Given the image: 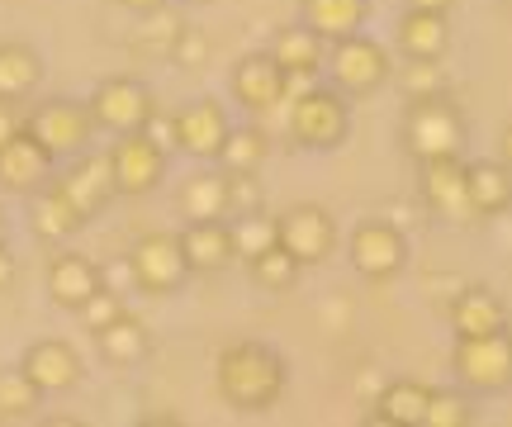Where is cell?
<instances>
[{"label":"cell","mask_w":512,"mask_h":427,"mask_svg":"<svg viewBox=\"0 0 512 427\" xmlns=\"http://www.w3.org/2000/svg\"><path fill=\"white\" fill-rule=\"evenodd\" d=\"M214 385H219V399L238 413H271L280 399H285V385H290V366L285 356L266 347V342H228L214 361Z\"/></svg>","instance_id":"cell-1"},{"label":"cell","mask_w":512,"mask_h":427,"mask_svg":"<svg viewBox=\"0 0 512 427\" xmlns=\"http://www.w3.org/2000/svg\"><path fill=\"white\" fill-rule=\"evenodd\" d=\"M285 133L304 152H337L351 138V100L337 86H309L285 100Z\"/></svg>","instance_id":"cell-2"},{"label":"cell","mask_w":512,"mask_h":427,"mask_svg":"<svg viewBox=\"0 0 512 427\" xmlns=\"http://www.w3.org/2000/svg\"><path fill=\"white\" fill-rule=\"evenodd\" d=\"M465 138H470V124H465L460 105L451 100V91L408 100V110H403V148L413 152V162L460 157V152H465Z\"/></svg>","instance_id":"cell-3"},{"label":"cell","mask_w":512,"mask_h":427,"mask_svg":"<svg viewBox=\"0 0 512 427\" xmlns=\"http://www.w3.org/2000/svg\"><path fill=\"white\" fill-rule=\"evenodd\" d=\"M451 375L465 394H508L512 390V333L484 337H456V352H451Z\"/></svg>","instance_id":"cell-4"},{"label":"cell","mask_w":512,"mask_h":427,"mask_svg":"<svg viewBox=\"0 0 512 427\" xmlns=\"http://www.w3.org/2000/svg\"><path fill=\"white\" fill-rule=\"evenodd\" d=\"M323 67H328V81L347 95V100H366V95H375L384 81H389V72H394V62H389V53H384V43H375L366 29H361V34L337 38L328 53H323Z\"/></svg>","instance_id":"cell-5"},{"label":"cell","mask_w":512,"mask_h":427,"mask_svg":"<svg viewBox=\"0 0 512 427\" xmlns=\"http://www.w3.org/2000/svg\"><path fill=\"white\" fill-rule=\"evenodd\" d=\"M24 133L38 138V143L62 162V157H81V152H91V143H95V133L100 129H95L86 100L57 95V100H43V105L24 119Z\"/></svg>","instance_id":"cell-6"},{"label":"cell","mask_w":512,"mask_h":427,"mask_svg":"<svg viewBox=\"0 0 512 427\" xmlns=\"http://www.w3.org/2000/svg\"><path fill=\"white\" fill-rule=\"evenodd\" d=\"M347 257H351V271L370 285H389V280L403 276L408 266V238H403L399 223H384V219H366L351 228V242H347Z\"/></svg>","instance_id":"cell-7"},{"label":"cell","mask_w":512,"mask_h":427,"mask_svg":"<svg viewBox=\"0 0 512 427\" xmlns=\"http://www.w3.org/2000/svg\"><path fill=\"white\" fill-rule=\"evenodd\" d=\"M128 266H133V280L143 295H181L185 280H190V261L181 252V238L176 233H143V238L128 247Z\"/></svg>","instance_id":"cell-8"},{"label":"cell","mask_w":512,"mask_h":427,"mask_svg":"<svg viewBox=\"0 0 512 427\" xmlns=\"http://www.w3.org/2000/svg\"><path fill=\"white\" fill-rule=\"evenodd\" d=\"M110 176H114V195L124 200H143L166 181V157L162 148H152L143 133H114L110 143Z\"/></svg>","instance_id":"cell-9"},{"label":"cell","mask_w":512,"mask_h":427,"mask_svg":"<svg viewBox=\"0 0 512 427\" xmlns=\"http://www.w3.org/2000/svg\"><path fill=\"white\" fill-rule=\"evenodd\" d=\"M152 105H157L152 86L138 81V76H105L91 91V100H86L95 129H105V133H138L143 119L152 114Z\"/></svg>","instance_id":"cell-10"},{"label":"cell","mask_w":512,"mask_h":427,"mask_svg":"<svg viewBox=\"0 0 512 427\" xmlns=\"http://www.w3.org/2000/svg\"><path fill=\"white\" fill-rule=\"evenodd\" d=\"M275 242L299 266H323L337 252V219L323 205H294L275 219Z\"/></svg>","instance_id":"cell-11"},{"label":"cell","mask_w":512,"mask_h":427,"mask_svg":"<svg viewBox=\"0 0 512 427\" xmlns=\"http://www.w3.org/2000/svg\"><path fill=\"white\" fill-rule=\"evenodd\" d=\"M418 190L422 205L432 209L441 223H479L465 190V157H427L418 162Z\"/></svg>","instance_id":"cell-12"},{"label":"cell","mask_w":512,"mask_h":427,"mask_svg":"<svg viewBox=\"0 0 512 427\" xmlns=\"http://www.w3.org/2000/svg\"><path fill=\"white\" fill-rule=\"evenodd\" d=\"M53 186L67 195V205H72L86 223L100 219V214L110 209V200H114L110 157H105V152H81V157H72L67 167L57 171Z\"/></svg>","instance_id":"cell-13"},{"label":"cell","mask_w":512,"mask_h":427,"mask_svg":"<svg viewBox=\"0 0 512 427\" xmlns=\"http://www.w3.org/2000/svg\"><path fill=\"white\" fill-rule=\"evenodd\" d=\"M53 171H57V157L38 138H29L24 124L0 143V190L5 195H34L38 186L53 181Z\"/></svg>","instance_id":"cell-14"},{"label":"cell","mask_w":512,"mask_h":427,"mask_svg":"<svg viewBox=\"0 0 512 427\" xmlns=\"http://www.w3.org/2000/svg\"><path fill=\"white\" fill-rule=\"evenodd\" d=\"M233 129V119L214 95H200V100H185L176 110V138H181V152L195 157V162H214L223 148V138Z\"/></svg>","instance_id":"cell-15"},{"label":"cell","mask_w":512,"mask_h":427,"mask_svg":"<svg viewBox=\"0 0 512 427\" xmlns=\"http://www.w3.org/2000/svg\"><path fill=\"white\" fill-rule=\"evenodd\" d=\"M228 91L238 100V110L271 114L285 105V72L275 67L271 53H247V57H238V67L228 72Z\"/></svg>","instance_id":"cell-16"},{"label":"cell","mask_w":512,"mask_h":427,"mask_svg":"<svg viewBox=\"0 0 512 427\" xmlns=\"http://www.w3.org/2000/svg\"><path fill=\"white\" fill-rule=\"evenodd\" d=\"M19 371L43 390V399H53V394H67L81 385V356L62 337H38V342H29V352L19 356Z\"/></svg>","instance_id":"cell-17"},{"label":"cell","mask_w":512,"mask_h":427,"mask_svg":"<svg viewBox=\"0 0 512 427\" xmlns=\"http://www.w3.org/2000/svg\"><path fill=\"white\" fill-rule=\"evenodd\" d=\"M446 318H451V333L456 337H484L508 328V304L489 285H460L451 295V304H446Z\"/></svg>","instance_id":"cell-18"},{"label":"cell","mask_w":512,"mask_h":427,"mask_svg":"<svg viewBox=\"0 0 512 427\" xmlns=\"http://www.w3.org/2000/svg\"><path fill=\"white\" fill-rule=\"evenodd\" d=\"M181 252L190 261V276H219L233 266V233H228V219H200L185 223L181 233Z\"/></svg>","instance_id":"cell-19"},{"label":"cell","mask_w":512,"mask_h":427,"mask_svg":"<svg viewBox=\"0 0 512 427\" xmlns=\"http://www.w3.org/2000/svg\"><path fill=\"white\" fill-rule=\"evenodd\" d=\"M100 285H105L100 266L91 257H81V252H57L48 261V299H53L57 309H67V314H76Z\"/></svg>","instance_id":"cell-20"},{"label":"cell","mask_w":512,"mask_h":427,"mask_svg":"<svg viewBox=\"0 0 512 427\" xmlns=\"http://www.w3.org/2000/svg\"><path fill=\"white\" fill-rule=\"evenodd\" d=\"M24 219H29V233H34L38 242H48V247L76 238V233L86 228V219L67 205V195L57 186H38L34 195H24Z\"/></svg>","instance_id":"cell-21"},{"label":"cell","mask_w":512,"mask_h":427,"mask_svg":"<svg viewBox=\"0 0 512 427\" xmlns=\"http://www.w3.org/2000/svg\"><path fill=\"white\" fill-rule=\"evenodd\" d=\"M394 48L403 57H418V62H441L451 48V24H446V15H432V10H403L394 24Z\"/></svg>","instance_id":"cell-22"},{"label":"cell","mask_w":512,"mask_h":427,"mask_svg":"<svg viewBox=\"0 0 512 427\" xmlns=\"http://www.w3.org/2000/svg\"><path fill=\"white\" fill-rule=\"evenodd\" d=\"M465 190H470L475 219H494V214H508L512 209V171L498 157L465 162Z\"/></svg>","instance_id":"cell-23"},{"label":"cell","mask_w":512,"mask_h":427,"mask_svg":"<svg viewBox=\"0 0 512 427\" xmlns=\"http://www.w3.org/2000/svg\"><path fill=\"white\" fill-rule=\"evenodd\" d=\"M95 352L105 356L114 371H133V366H143L147 356H152V333H147L143 318H133L124 309L110 328H100V333H95Z\"/></svg>","instance_id":"cell-24"},{"label":"cell","mask_w":512,"mask_h":427,"mask_svg":"<svg viewBox=\"0 0 512 427\" xmlns=\"http://www.w3.org/2000/svg\"><path fill=\"white\" fill-rule=\"evenodd\" d=\"M266 53L275 57V67L285 76H318L323 72V38L313 34L309 24H280L271 34V48Z\"/></svg>","instance_id":"cell-25"},{"label":"cell","mask_w":512,"mask_h":427,"mask_svg":"<svg viewBox=\"0 0 512 427\" xmlns=\"http://www.w3.org/2000/svg\"><path fill=\"white\" fill-rule=\"evenodd\" d=\"M299 19H304L323 43H337V38L366 29L370 0H299Z\"/></svg>","instance_id":"cell-26"},{"label":"cell","mask_w":512,"mask_h":427,"mask_svg":"<svg viewBox=\"0 0 512 427\" xmlns=\"http://www.w3.org/2000/svg\"><path fill=\"white\" fill-rule=\"evenodd\" d=\"M176 209H181L185 223L200 219H223L228 214V176L219 167L195 171L190 181H181V195H176Z\"/></svg>","instance_id":"cell-27"},{"label":"cell","mask_w":512,"mask_h":427,"mask_svg":"<svg viewBox=\"0 0 512 427\" xmlns=\"http://www.w3.org/2000/svg\"><path fill=\"white\" fill-rule=\"evenodd\" d=\"M38 81H43V57L29 48V43H0V100H29L38 91Z\"/></svg>","instance_id":"cell-28"},{"label":"cell","mask_w":512,"mask_h":427,"mask_svg":"<svg viewBox=\"0 0 512 427\" xmlns=\"http://www.w3.org/2000/svg\"><path fill=\"white\" fill-rule=\"evenodd\" d=\"M422 409H427V385L422 380H389L375 399V423H389V427H422Z\"/></svg>","instance_id":"cell-29"},{"label":"cell","mask_w":512,"mask_h":427,"mask_svg":"<svg viewBox=\"0 0 512 427\" xmlns=\"http://www.w3.org/2000/svg\"><path fill=\"white\" fill-rule=\"evenodd\" d=\"M266 157H271V138H266V129L242 124V129H228L219 157H214V167L219 171H261Z\"/></svg>","instance_id":"cell-30"},{"label":"cell","mask_w":512,"mask_h":427,"mask_svg":"<svg viewBox=\"0 0 512 427\" xmlns=\"http://www.w3.org/2000/svg\"><path fill=\"white\" fill-rule=\"evenodd\" d=\"M247 271H252V285L256 290H266V295H285V290H294L299 285V276H304V266L275 242V247H266L261 257L247 261Z\"/></svg>","instance_id":"cell-31"},{"label":"cell","mask_w":512,"mask_h":427,"mask_svg":"<svg viewBox=\"0 0 512 427\" xmlns=\"http://www.w3.org/2000/svg\"><path fill=\"white\" fill-rule=\"evenodd\" d=\"M475 423V404L460 385H441L427 390V409H422V427H470Z\"/></svg>","instance_id":"cell-32"},{"label":"cell","mask_w":512,"mask_h":427,"mask_svg":"<svg viewBox=\"0 0 512 427\" xmlns=\"http://www.w3.org/2000/svg\"><path fill=\"white\" fill-rule=\"evenodd\" d=\"M38 404H43V390H38L29 375L19 371H0V418H10V423H19V418H34Z\"/></svg>","instance_id":"cell-33"},{"label":"cell","mask_w":512,"mask_h":427,"mask_svg":"<svg viewBox=\"0 0 512 427\" xmlns=\"http://www.w3.org/2000/svg\"><path fill=\"white\" fill-rule=\"evenodd\" d=\"M228 233H233V257L247 266L252 257H261L266 247H275V219L261 214H242V219H228Z\"/></svg>","instance_id":"cell-34"},{"label":"cell","mask_w":512,"mask_h":427,"mask_svg":"<svg viewBox=\"0 0 512 427\" xmlns=\"http://www.w3.org/2000/svg\"><path fill=\"white\" fill-rule=\"evenodd\" d=\"M166 57H171V67H181V72H200L204 62L214 57V38H209V29H200V24H185V19H181V29H176V38H171Z\"/></svg>","instance_id":"cell-35"},{"label":"cell","mask_w":512,"mask_h":427,"mask_svg":"<svg viewBox=\"0 0 512 427\" xmlns=\"http://www.w3.org/2000/svg\"><path fill=\"white\" fill-rule=\"evenodd\" d=\"M223 176H228V214L223 219H242V214L266 209V190L256 181V171H223Z\"/></svg>","instance_id":"cell-36"},{"label":"cell","mask_w":512,"mask_h":427,"mask_svg":"<svg viewBox=\"0 0 512 427\" xmlns=\"http://www.w3.org/2000/svg\"><path fill=\"white\" fill-rule=\"evenodd\" d=\"M403 62H408V67H399V91L408 95V100L446 91V72H441V62H418V57H403Z\"/></svg>","instance_id":"cell-37"},{"label":"cell","mask_w":512,"mask_h":427,"mask_svg":"<svg viewBox=\"0 0 512 427\" xmlns=\"http://www.w3.org/2000/svg\"><path fill=\"white\" fill-rule=\"evenodd\" d=\"M119 314H124V295H119V290H110V285H100V290H95V295L76 309V318L86 323V333H91V337L100 333V328H110Z\"/></svg>","instance_id":"cell-38"},{"label":"cell","mask_w":512,"mask_h":427,"mask_svg":"<svg viewBox=\"0 0 512 427\" xmlns=\"http://www.w3.org/2000/svg\"><path fill=\"white\" fill-rule=\"evenodd\" d=\"M138 133H143L152 148H162L166 157H171V152H181V138H176V114L171 110H157V105H152V114L143 119V129Z\"/></svg>","instance_id":"cell-39"},{"label":"cell","mask_w":512,"mask_h":427,"mask_svg":"<svg viewBox=\"0 0 512 427\" xmlns=\"http://www.w3.org/2000/svg\"><path fill=\"white\" fill-rule=\"evenodd\" d=\"M24 119H19V105H10V100H0V143L10 138V133L19 129Z\"/></svg>","instance_id":"cell-40"},{"label":"cell","mask_w":512,"mask_h":427,"mask_svg":"<svg viewBox=\"0 0 512 427\" xmlns=\"http://www.w3.org/2000/svg\"><path fill=\"white\" fill-rule=\"evenodd\" d=\"M15 276H19V266H15V257H10V247L0 242V290H10Z\"/></svg>","instance_id":"cell-41"},{"label":"cell","mask_w":512,"mask_h":427,"mask_svg":"<svg viewBox=\"0 0 512 427\" xmlns=\"http://www.w3.org/2000/svg\"><path fill=\"white\" fill-rule=\"evenodd\" d=\"M114 5H124L128 15H157V10H166V0H114Z\"/></svg>","instance_id":"cell-42"},{"label":"cell","mask_w":512,"mask_h":427,"mask_svg":"<svg viewBox=\"0 0 512 427\" xmlns=\"http://www.w3.org/2000/svg\"><path fill=\"white\" fill-rule=\"evenodd\" d=\"M408 10H432V15H451V5L456 0H403Z\"/></svg>","instance_id":"cell-43"},{"label":"cell","mask_w":512,"mask_h":427,"mask_svg":"<svg viewBox=\"0 0 512 427\" xmlns=\"http://www.w3.org/2000/svg\"><path fill=\"white\" fill-rule=\"evenodd\" d=\"M498 162L512 171V124H503V133H498Z\"/></svg>","instance_id":"cell-44"},{"label":"cell","mask_w":512,"mask_h":427,"mask_svg":"<svg viewBox=\"0 0 512 427\" xmlns=\"http://www.w3.org/2000/svg\"><path fill=\"white\" fill-rule=\"evenodd\" d=\"M5 233H10V223H5V209H0V242H5Z\"/></svg>","instance_id":"cell-45"},{"label":"cell","mask_w":512,"mask_h":427,"mask_svg":"<svg viewBox=\"0 0 512 427\" xmlns=\"http://www.w3.org/2000/svg\"><path fill=\"white\" fill-rule=\"evenodd\" d=\"M185 5H204V0H185Z\"/></svg>","instance_id":"cell-46"}]
</instances>
